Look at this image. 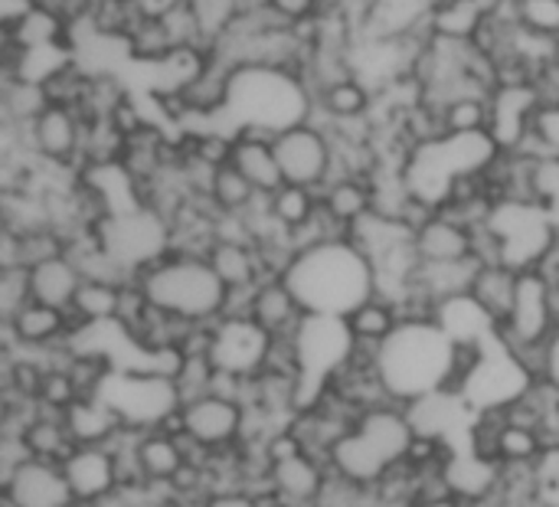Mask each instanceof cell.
Here are the masks:
<instances>
[{"label":"cell","instance_id":"6da1fadb","mask_svg":"<svg viewBox=\"0 0 559 507\" xmlns=\"http://www.w3.org/2000/svg\"><path fill=\"white\" fill-rule=\"evenodd\" d=\"M282 282L308 315L321 318H347L377 295V272L350 236L295 252Z\"/></svg>","mask_w":559,"mask_h":507},{"label":"cell","instance_id":"7a4b0ae2","mask_svg":"<svg viewBox=\"0 0 559 507\" xmlns=\"http://www.w3.org/2000/svg\"><path fill=\"white\" fill-rule=\"evenodd\" d=\"M318 95L308 79L285 66H239L233 69L229 102L219 118H229L236 131L282 134L314 118Z\"/></svg>","mask_w":559,"mask_h":507},{"label":"cell","instance_id":"3957f363","mask_svg":"<svg viewBox=\"0 0 559 507\" xmlns=\"http://www.w3.org/2000/svg\"><path fill=\"white\" fill-rule=\"evenodd\" d=\"M452 364L455 341L439 328V321H403L377 354L380 380L386 393L403 406L449 393Z\"/></svg>","mask_w":559,"mask_h":507},{"label":"cell","instance_id":"277c9868","mask_svg":"<svg viewBox=\"0 0 559 507\" xmlns=\"http://www.w3.org/2000/svg\"><path fill=\"white\" fill-rule=\"evenodd\" d=\"M134 282L144 288L154 308L190 325L219 321L226 295H229V288L213 272L210 259L174 252V249H167L160 259L144 266L134 275Z\"/></svg>","mask_w":559,"mask_h":507},{"label":"cell","instance_id":"5b68a950","mask_svg":"<svg viewBox=\"0 0 559 507\" xmlns=\"http://www.w3.org/2000/svg\"><path fill=\"white\" fill-rule=\"evenodd\" d=\"M485 226L498 239L504 266L518 272L540 269L559 239V226L550 213L531 200H498Z\"/></svg>","mask_w":559,"mask_h":507},{"label":"cell","instance_id":"8992f818","mask_svg":"<svg viewBox=\"0 0 559 507\" xmlns=\"http://www.w3.org/2000/svg\"><path fill=\"white\" fill-rule=\"evenodd\" d=\"M102 397L118 410L124 426L144 429V433L167 426L180 413L174 380L160 377L154 370H144V367H131V370L118 367L111 374V380L105 384Z\"/></svg>","mask_w":559,"mask_h":507},{"label":"cell","instance_id":"52a82bcc","mask_svg":"<svg viewBox=\"0 0 559 507\" xmlns=\"http://www.w3.org/2000/svg\"><path fill=\"white\" fill-rule=\"evenodd\" d=\"M275 154L285 184L324 190L334 177V141L324 125L305 121L275 134Z\"/></svg>","mask_w":559,"mask_h":507},{"label":"cell","instance_id":"ba28073f","mask_svg":"<svg viewBox=\"0 0 559 507\" xmlns=\"http://www.w3.org/2000/svg\"><path fill=\"white\" fill-rule=\"evenodd\" d=\"M26 144L33 157L52 170H72L82 174V134H85V118L75 108L66 105H46L43 115L23 128Z\"/></svg>","mask_w":559,"mask_h":507},{"label":"cell","instance_id":"9c48e42d","mask_svg":"<svg viewBox=\"0 0 559 507\" xmlns=\"http://www.w3.org/2000/svg\"><path fill=\"white\" fill-rule=\"evenodd\" d=\"M180 433L210 452L236 449L246 436V406L219 397H203L190 406H180Z\"/></svg>","mask_w":559,"mask_h":507},{"label":"cell","instance_id":"30bf717a","mask_svg":"<svg viewBox=\"0 0 559 507\" xmlns=\"http://www.w3.org/2000/svg\"><path fill=\"white\" fill-rule=\"evenodd\" d=\"M3 351H23V354H43L59 344H69L79 331L69 311L49 308L39 302H29L13 321L3 325Z\"/></svg>","mask_w":559,"mask_h":507},{"label":"cell","instance_id":"8fae6325","mask_svg":"<svg viewBox=\"0 0 559 507\" xmlns=\"http://www.w3.org/2000/svg\"><path fill=\"white\" fill-rule=\"evenodd\" d=\"M72 488L66 482L62 465L26 459L3 485L0 507H72Z\"/></svg>","mask_w":559,"mask_h":507},{"label":"cell","instance_id":"7c38bea8","mask_svg":"<svg viewBox=\"0 0 559 507\" xmlns=\"http://www.w3.org/2000/svg\"><path fill=\"white\" fill-rule=\"evenodd\" d=\"M540 111V95L534 82L498 85L491 92V138L501 151H521L534 131V118Z\"/></svg>","mask_w":559,"mask_h":507},{"label":"cell","instance_id":"4fadbf2b","mask_svg":"<svg viewBox=\"0 0 559 507\" xmlns=\"http://www.w3.org/2000/svg\"><path fill=\"white\" fill-rule=\"evenodd\" d=\"M62 472L72 488V498L85 507L102 505L105 498H111L121 488L118 462L108 446H79L66 459Z\"/></svg>","mask_w":559,"mask_h":507},{"label":"cell","instance_id":"5bb4252c","mask_svg":"<svg viewBox=\"0 0 559 507\" xmlns=\"http://www.w3.org/2000/svg\"><path fill=\"white\" fill-rule=\"evenodd\" d=\"M328 482H331L328 462H321L308 452L275 462L269 472V492L285 507H321Z\"/></svg>","mask_w":559,"mask_h":507},{"label":"cell","instance_id":"9a60e30c","mask_svg":"<svg viewBox=\"0 0 559 507\" xmlns=\"http://www.w3.org/2000/svg\"><path fill=\"white\" fill-rule=\"evenodd\" d=\"M269 334L255 328L249 318L216 321V344H213V364L219 370H233L242 377H255L265 364Z\"/></svg>","mask_w":559,"mask_h":507},{"label":"cell","instance_id":"2e32d148","mask_svg":"<svg viewBox=\"0 0 559 507\" xmlns=\"http://www.w3.org/2000/svg\"><path fill=\"white\" fill-rule=\"evenodd\" d=\"M416 256L426 266H452V262H475V229L462 226L445 213H432L416 233Z\"/></svg>","mask_w":559,"mask_h":507},{"label":"cell","instance_id":"e0dca14e","mask_svg":"<svg viewBox=\"0 0 559 507\" xmlns=\"http://www.w3.org/2000/svg\"><path fill=\"white\" fill-rule=\"evenodd\" d=\"M249 321L262 328L269 338H295L308 321V311L282 279H269L252 292Z\"/></svg>","mask_w":559,"mask_h":507},{"label":"cell","instance_id":"ac0fdd59","mask_svg":"<svg viewBox=\"0 0 559 507\" xmlns=\"http://www.w3.org/2000/svg\"><path fill=\"white\" fill-rule=\"evenodd\" d=\"M229 164L265 197H272L278 187H285L278 154H275V138L259 134V131H236L233 134V154Z\"/></svg>","mask_w":559,"mask_h":507},{"label":"cell","instance_id":"d6986e66","mask_svg":"<svg viewBox=\"0 0 559 507\" xmlns=\"http://www.w3.org/2000/svg\"><path fill=\"white\" fill-rule=\"evenodd\" d=\"M373 108H377V92L364 79L350 75V79H341L331 89L318 92V108H314L311 121H318V125H354V121L373 118Z\"/></svg>","mask_w":559,"mask_h":507},{"label":"cell","instance_id":"ffe728a7","mask_svg":"<svg viewBox=\"0 0 559 507\" xmlns=\"http://www.w3.org/2000/svg\"><path fill=\"white\" fill-rule=\"evenodd\" d=\"M518 288H521V272L518 269H511V266H478V272H475V279H472V292H468V298L498 325V331H501V325L511 318V311H514V302H518Z\"/></svg>","mask_w":559,"mask_h":507},{"label":"cell","instance_id":"44dd1931","mask_svg":"<svg viewBox=\"0 0 559 507\" xmlns=\"http://www.w3.org/2000/svg\"><path fill=\"white\" fill-rule=\"evenodd\" d=\"M206 259H210L213 272L219 275V282L229 292H252L262 282H269L265 279V269H262V256H259V249L252 243H226V239H216Z\"/></svg>","mask_w":559,"mask_h":507},{"label":"cell","instance_id":"7402d4cb","mask_svg":"<svg viewBox=\"0 0 559 507\" xmlns=\"http://www.w3.org/2000/svg\"><path fill=\"white\" fill-rule=\"evenodd\" d=\"M321 207L350 233L360 220L377 213L373 177H337L321 190Z\"/></svg>","mask_w":559,"mask_h":507},{"label":"cell","instance_id":"603a6c76","mask_svg":"<svg viewBox=\"0 0 559 507\" xmlns=\"http://www.w3.org/2000/svg\"><path fill=\"white\" fill-rule=\"evenodd\" d=\"M66 426L75 439V446H111V439L124 429V420L98 393V397H82L66 413Z\"/></svg>","mask_w":559,"mask_h":507},{"label":"cell","instance_id":"cb8c5ba5","mask_svg":"<svg viewBox=\"0 0 559 507\" xmlns=\"http://www.w3.org/2000/svg\"><path fill=\"white\" fill-rule=\"evenodd\" d=\"M138 462H141V475L147 485L154 488H167L183 469H187V456L180 446V433H167V429H147L138 449Z\"/></svg>","mask_w":559,"mask_h":507},{"label":"cell","instance_id":"d4e9b609","mask_svg":"<svg viewBox=\"0 0 559 507\" xmlns=\"http://www.w3.org/2000/svg\"><path fill=\"white\" fill-rule=\"evenodd\" d=\"M82 272L79 266L69 259V256H59L52 262H43L36 269H29V292H33V302L39 305H49V308H62L69 311L79 288H82Z\"/></svg>","mask_w":559,"mask_h":507},{"label":"cell","instance_id":"484cf974","mask_svg":"<svg viewBox=\"0 0 559 507\" xmlns=\"http://www.w3.org/2000/svg\"><path fill=\"white\" fill-rule=\"evenodd\" d=\"M354 344H364V347H383L403 325V311L393 298H383V295H373L367 298L360 308H354L347 318H344Z\"/></svg>","mask_w":559,"mask_h":507},{"label":"cell","instance_id":"4316f807","mask_svg":"<svg viewBox=\"0 0 559 507\" xmlns=\"http://www.w3.org/2000/svg\"><path fill=\"white\" fill-rule=\"evenodd\" d=\"M23 446H26L29 459L52 462V465H66V459L79 449L69 426H66V416L46 413V410H39V416L26 426Z\"/></svg>","mask_w":559,"mask_h":507},{"label":"cell","instance_id":"83f0119b","mask_svg":"<svg viewBox=\"0 0 559 507\" xmlns=\"http://www.w3.org/2000/svg\"><path fill=\"white\" fill-rule=\"evenodd\" d=\"M485 20L488 16L475 0H436L432 13H429V30H432V36H442V39L475 43Z\"/></svg>","mask_w":559,"mask_h":507},{"label":"cell","instance_id":"f1b7e54d","mask_svg":"<svg viewBox=\"0 0 559 507\" xmlns=\"http://www.w3.org/2000/svg\"><path fill=\"white\" fill-rule=\"evenodd\" d=\"M118 311H121V285H111V282H82V288L69 308L79 331L115 325Z\"/></svg>","mask_w":559,"mask_h":507},{"label":"cell","instance_id":"f546056e","mask_svg":"<svg viewBox=\"0 0 559 507\" xmlns=\"http://www.w3.org/2000/svg\"><path fill=\"white\" fill-rule=\"evenodd\" d=\"M269 210H272L275 223H278L285 233H295V229H301L305 223L314 220V213L321 210V193L311 190V187L285 184V187H278V190L269 197Z\"/></svg>","mask_w":559,"mask_h":507},{"label":"cell","instance_id":"4dcf8cb0","mask_svg":"<svg viewBox=\"0 0 559 507\" xmlns=\"http://www.w3.org/2000/svg\"><path fill=\"white\" fill-rule=\"evenodd\" d=\"M262 193L233 167V164H223L213 177V190H210V203L216 213H226V216H242L255 207Z\"/></svg>","mask_w":559,"mask_h":507},{"label":"cell","instance_id":"1f68e13d","mask_svg":"<svg viewBox=\"0 0 559 507\" xmlns=\"http://www.w3.org/2000/svg\"><path fill=\"white\" fill-rule=\"evenodd\" d=\"M547 456L537 429H527V426H514L508 423L498 436V452H495V462L501 469H534L540 459Z\"/></svg>","mask_w":559,"mask_h":507},{"label":"cell","instance_id":"d6a6232c","mask_svg":"<svg viewBox=\"0 0 559 507\" xmlns=\"http://www.w3.org/2000/svg\"><path fill=\"white\" fill-rule=\"evenodd\" d=\"M445 134H488L491 131V98L468 95L439 108Z\"/></svg>","mask_w":559,"mask_h":507},{"label":"cell","instance_id":"836d02e7","mask_svg":"<svg viewBox=\"0 0 559 507\" xmlns=\"http://www.w3.org/2000/svg\"><path fill=\"white\" fill-rule=\"evenodd\" d=\"M511 16L531 36L547 43L559 39V0H511Z\"/></svg>","mask_w":559,"mask_h":507},{"label":"cell","instance_id":"e575fe53","mask_svg":"<svg viewBox=\"0 0 559 507\" xmlns=\"http://www.w3.org/2000/svg\"><path fill=\"white\" fill-rule=\"evenodd\" d=\"M213 377H216L213 357H183L180 367H177V374H174V390H177L180 406H190V403L210 397Z\"/></svg>","mask_w":559,"mask_h":507},{"label":"cell","instance_id":"d590c367","mask_svg":"<svg viewBox=\"0 0 559 507\" xmlns=\"http://www.w3.org/2000/svg\"><path fill=\"white\" fill-rule=\"evenodd\" d=\"M518 154L527 157H557L559 161V105H540L534 118V131Z\"/></svg>","mask_w":559,"mask_h":507},{"label":"cell","instance_id":"8d00e7d4","mask_svg":"<svg viewBox=\"0 0 559 507\" xmlns=\"http://www.w3.org/2000/svg\"><path fill=\"white\" fill-rule=\"evenodd\" d=\"M33 302L29 292V269L23 266H7L0 269V321H13L26 305Z\"/></svg>","mask_w":559,"mask_h":507},{"label":"cell","instance_id":"74e56055","mask_svg":"<svg viewBox=\"0 0 559 507\" xmlns=\"http://www.w3.org/2000/svg\"><path fill=\"white\" fill-rule=\"evenodd\" d=\"M79 400H82V397H79V390H75V384H72L69 370H46L43 387H39V397H36L39 410L66 416Z\"/></svg>","mask_w":559,"mask_h":507},{"label":"cell","instance_id":"f35d334b","mask_svg":"<svg viewBox=\"0 0 559 507\" xmlns=\"http://www.w3.org/2000/svg\"><path fill=\"white\" fill-rule=\"evenodd\" d=\"M265 3H269L278 16H285L292 26L321 20L324 10H328V0H265Z\"/></svg>","mask_w":559,"mask_h":507},{"label":"cell","instance_id":"ab89813d","mask_svg":"<svg viewBox=\"0 0 559 507\" xmlns=\"http://www.w3.org/2000/svg\"><path fill=\"white\" fill-rule=\"evenodd\" d=\"M200 507H262V498L249 488H219L210 492Z\"/></svg>","mask_w":559,"mask_h":507},{"label":"cell","instance_id":"60d3db41","mask_svg":"<svg viewBox=\"0 0 559 507\" xmlns=\"http://www.w3.org/2000/svg\"><path fill=\"white\" fill-rule=\"evenodd\" d=\"M534 89L540 95V105H559V66L554 59L540 66V72L534 75Z\"/></svg>","mask_w":559,"mask_h":507},{"label":"cell","instance_id":"b9f144b4","mask_svg":"<svg viewBox=\"0 0 559 507\" xmlns=\"http://www.w3.org/2000/svg\"><path fill=\"white\" fill-rule=\"evenodd\" d=\"M33 10H36V0H0V23H3V33H13Z\"/></svg>","mask_w":559,"mask_h":507},{"label":"cell","instance_id":"7bdbcfd3","mask_svg":"<svg viewBox=\"0 0 559 507\" xmlns=\"http://www.w3.org/2000/svg\"><path fill=\"white\" fill-rule=\"evenodd\" d=\"M141 16H151V20H164L167 13H174L183 0H134Z\"/></svg>","mask_w":559,"mask_h":507},{"label":"cell","instance_id":"ee69618b","mask_svg":"<svg viewBox=\"0 0 559 507\" xmlns=\"http://www.w3.org/2000/svg\"><path fill=\"white\" fill-rule=\"evenodd\" d=\"M419 507H462V502H442V505H419Z\"/></svg>","mask_w":559,"mask_h":507},{"label":"cell","instance_id":"f6af8a7d","mask_svg":"<svg viewBox=\"0 0 559 507\" xmlns=\"http://www.w3.org/2000/svg\"><path fill=\"white\" fill-rule=\"evenodd\" d=\"M554 62H557V66H559V39H557V43H554Z\"/></svg>","mask_w":559,"mask_h":507}]
</instances>
